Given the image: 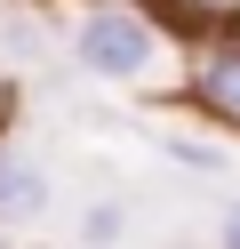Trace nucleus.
<instances>
[{
    "label": "nucleus",
    "mask_w": 240,
    "mask_h": 249,
    "mask_svg": "<svg viewBox=\"0 0 240 249\" xmlns=\"http://www.w3.org/2000/svg\"><path fill=\"white\" fill-rule=\"evenodd\" d=\"M72 65L104 89H152L168 81L176 49L160 33V17H144L136 0H88L72 17Z\"/></svg>",
    "instance_id": "1"
},
{
    "label": "nucleus",
    "mask_w": 240,
    "mask_h": 249,
    "mask_svg": "<svg viewBox=\"0 0 240 249\" xmlns=\"http://www.w3.org/2000/svg\"><path fill=\"white\" fill-rule=\"evenodd\" d=\"M48 169L32 161V153H16V145H0V225H40L48 217Z\"/></svg>",
    "instance_id": "2"
},
{
    "label": "nucleus",
    "mask_w": 240,
    "mask_h": 249,
    "mask_svg": "<svg viewBox=\"0 0 240 249\" xmlns=\"http://www.w3.org/2000/svg\"><path fill=\"white\" fill-rule=\"evenodd\" d=\"M192 97H200L216 121H240V40L200 49V65H192Z\"/></svg>",
    "instance_id": "3"
},
{
    "label": "nucleus",
    "mask_w": 240,
    "mask_h": 249,
    "mask_svg": "<svg viewBox=\"0 0 240 249\" xmlns=\"http://www.w3.org/2000/svg\"><path fill=\"white\" fill-rule=\"evenodd\" d=\"M120 233H128V209H120V201H104V209H88V217H80V241H88V249L120 241Z\"/></svg>",
    "instance_id": "4"
},
{
    "label": "nucleus",
    "mask_w": 240,
    "mask_h": 249,
    "mask_svg": "<svg viewBox=\"0 0 240 249\" xmlns=\"http://www.w3.org/2000/svg\"><path fill=\"white\" fill-rule=\"evenodd\" d=\"M216 249H240V201L224 209V225H216Z\"/></svg>",
    "instance_id": "5"
},
{
    "label": "nucleus",
    "mask_w": 240,
    "mask_h": 249,
    "mask_svg": "<svg viewBox=\"0 0 240 249\" xmlns=\"http://www.w3.org/2000/svg\"><path fill=\"white\" fill-rule=\"evenodd\" d=\"M184 8H200V17H216V24H224V17H240V0H184Z\"/></svg>",
    "instance_id": "6"
}]
</instances>
